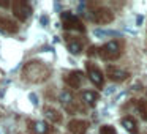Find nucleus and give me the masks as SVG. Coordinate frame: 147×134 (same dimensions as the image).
<instances>
[{"label": "nucleus", "mask_w": 147, "mask_h": 134, "mask_svg": "<svg viewBox=\"0 0 147 134\" xmlns=\"http://www.w3.org/2000/svg\"><path fill=\"white\" fill-rule=\"evenodd\" d=\"M106 74H108L109 79L117 80V82H122V80L128 79V73H127V71L120 70V68H117V66H112V65L106 66Z\"/></svg>", "instance_id": "7"}, {"label": "nucleus", "mask_w": 147, "mask_h": 134, "mask_svg": "<svg viewBox=\"0 0 147 134\" xmlns=\"http://www.w3.org/2000/svg\"><path fill=\"white\" fill-rule=\"evenodd\" d=\"M40 22H41L43 25H46V24H48V17H45V16H43L41 19H40Z\"/></svg>", "instance_id": "22"}, {"label": "nucleus", "mask_w": 147, "mask_h": 134, "mask_svg": "<svg viewBox=\"0 0 147 134\" xmlns=\"http://www.w3.org/2000/svg\"><path fill=\"white\" fill-rule=\"evenodd\" d=\"M122 126H123L128 133L138 134V125H136V121H134L131 117H125L123 120H122Z\"/></svg>", "instance_id": "12"}, {"label": "nucleus", "mask_w": 147, "mask_h": 134, "mask_svg": "<svg viewBox=\"0 0 147 134\" xmlns=\"http://www.w3.org/2000/svg\"><path fill=\"white\" fill-rule=\"evenodd\" d=\"M49 76V68L40 62H30L24 66V77L32 82H43Z\"/></svg>", "instance_id": "1"}, {"label": "nucleus", "mask_w": 147, "mask_h": 134, "mask_svg": "<svg viewBox=\"0 0 147 134\" xmlns=\"http://www.w3.org/2000/svg\"><path fill=\"white\" fill-rule=\"evenodd\" d=\"M119 35L117 32H114V30H93V36H96V38H105V36H115Z\"/></svg>", "instance_id": "16"}, {"label": "nucleus", "mask_w": 147, "mask_h": 134, "mask_svg": "<svg viewBox=\"0 0 147 134\" xmlns=\"http://www.w3.org/2000/svg\"><path fill=\"white\" fill-rule=\"evenodd\" d=\"M90 19L96 24H109V22L114 21V14H112V11L108 10V8H98V10L93 11Z\"/></svg>", "instance_id": "4"}, {"label": "nucleus", "mask_w": 147, "mask_h": 134, "mask_svg": "<svg viewBox=\"0 0 147 134\" xmlns=\"http://www.w3.org/2000/svg\"><path fill=\"white\" fill-rule=\"evenodd\" d=\"M60 101H62V104H68V103H71V95L68 92H63L60 95Z\"/></svg>", "instance_id": "19"}, {"label": "nucleus", "mask_w": 147, "mask_h": 134, "mask_svg": "<svg viewBox=\"0 0 147 134\" xmlns=\"http://www.w3.org/2000/svg\"><path fill=\"white\" fill-rule=\"evenodd\" d=\"M45 115L52 121V123H60V121H62V115L59 114V112L55 111L54 107H49V106H46V107H45Z\"/></svg>", "instance_id": "11"}, {"label": "nucleus", "mask_w": 147, "mask_h": 134, "mask_svg": "<svg viewBox=\"0 0 147 134\" xmlns=\"http://www.w3.org/2000/svg\"><path fill=\"white\" fill-rule=\"evenodd\" d=\"M68 51H70L71 54H79V52L82 51V46H81L79 41H70L68 43Z\"/></svg>", "instance_id": "17"}, {"label": "nucleus", "mask_w": 147, "mask_h": 134, "mask_svg": "<svg viewBox=\"0 0 147 134\" xmlns=\"http://www.w3.org/2000/svg\"><path fill=\"white\" fill-rule=\"evenodd\" d=\"M0 7L7 8V7H10V3H8V2H0Z\"/></svg>", "instance_id": "24"}, {"label": "nucleus", "mask_w": 147, "mask_h": 134, "mask_svg": "<svg viewBox=\"0 0 147 134\" xmlns=\"http://www.w3.org/2000/svg\"><path fill=\"white\" fill-rule=\"evenodd\" d=\"M29 99L32 101V104H33V106L38 104V96H36L35 93H30V95H29Z\"/></svg>", "instance_id": "20"}, {"label": "nucleus", "mask_w": 147, "mask_h": 134, "mask_svg": "<svg viewBox=\"0 0 147 134\" xmlns=\"http://www.w3.org/2000/svg\"><path fill=\"white\" fill-rule=\"evenodd\" d=\"M114 92H115V87L114 85H111V87H108V88H106V95H112Z\"/></svg>", "instance_id": "21"}, {"label": "nucleus", "mask_w": 147, "mask_h": 134, "mask_svg": "<svg viewBox=\"0 0 147 134\" xmlns=\"http://www.w3.org/2000/svg\"><path fill=\"white\" fill-rule=\"evenodd\" d=\"M18 24L13 22L11 19H8V17H3L0 16V32L3 33H16L18 32Z\"/></svg>", "instance_id": "9"}, {"label": "nucleus", "mask_w": 147, "mask_h": 134, "mask_svg": "<svg viewBox=\"0 0 147 134\" xmlns=\"http://www.w3.org/2000/svg\"><path fill=\"white\" fill-rule=\"evenodd\" d=\"M11 10H13V14L19 21L29 19V16L32 14V8H30V5L26 3V2H14V3L11 5Z\"/></svg>", "instance_id": "3"}, {"label": "nucleus", "mask_w": 147, "mask_h": 134, "mask_svg": "<svg viewBox=\"0 0 147 134\" xmlns=\"http://www.w3.org/2000/svg\"><path fill=\"white\" fill-rule=\"evenodd\" d=\"M62 21H63L65 29H74V30H79V32H84V25L81 24V21L74 14H71L70 11H63L62 13Z\"/></svg>", "instance_id": "5"}, {"label": "nucleus", "mask_w": 147, "mask_h": 134, "mask_svg": "<svg viewBox=\"0 0 147 134\" xmlns=\"http://www.w3.org/2000/svg\"><path fill=\"white\" fill-rule=\"evenodd\" d=\"M100 55L103 60H117L120 57V46L117 41H109L100 49Z\"/></svg>", "instance_id": "2"}, {"label": "nucleus", "mask_w": 147, "mask_h": 134, "mask_svg": "<svg viewBox=\"0 0 147 134\" xmlns=\"http://www.w3.org/2000/svg\"><path fill=\"white\" fill-rule=\"evenodd\" d=\"M136 24H138V25H141V24H142V16H138L136 17Z\"/></svg>", "instance_id": "23"}, {"label": "nucleus", "mask_w": 147, "mask_h": 134, "mask_svg": "<svg viewBox=\"0 0 147 134\" xmlns=\"http://www.w3.org/2000/svg\"><path fill=\"white\" fill-rule=\"evenodd\" d=\"M87 73H89V79L92 80L96 87H103V84H105V77H103L101 71H100L95 65L87 63Z\"/></svg>", "instance_id": "6"}, {"label": "nucleus", "mask_w": 147, "mask_h": 134, "mask_svg": "<svg viewBox=\"0 0 147 134\" xmlns=\"http://www.w3.org/2000/svg\"><path fill=\"white\" fill-rule=\"evenodd\" d=\"M81 96H82V99H84V101H86L89 106H93L96 101H98V98H100L98 93H96V92H92V90H86V92H82V95H81Z\"/></svg>", "instance_id": "13"}, {"label": "nucleus", "mask_w": 147, "mask_h": 134, "mask_svg": "<svg viewBox=\"0 0 147 134\" xmlns=\"http://www.w3.org/2000/svg\"><path fill=\"white\" fill-rule=\"evenodd\" d=\"M68 131L71 134H86L87 131V121L84 120H71L68 123Z\"/></svg>", "instance_id": "8"}, {"label": "nucleus", "mask_w": 147, "mask_h": 134, "mask_svg": "<svg viewBox=\"0 0 147 134\" xmlns=\"http://www.w3.org/2000/svg\"><path fill=\"white\" fill-rule=\"evenodd\" d=\"M136 109H138V114L141 115V118H142V120H147V101L139 99L138 104H136Z\"/></svg>", "instance_id": "15"}, {"label": "nucleus", "mask_w": 147, "mask_h": 134, "mask_svg": "<svg viewBox=\"0 0 147 134\" xmlns=\"http://www.w3.org/2000/svg\"><path fill=\"white\" fill-rule=\"evenodd\" d=\"M100 134H117L114 129V126H111V125H103L101 129H100Z\"/></svg>", "instance_id": "18"}, {"label": "nucleus", "mask_w": 147, "mask_h": 134, "mask_svg": "<svg viewBox=\"0 0 147 134\" xmlns=\"http://www.w3.org/2000/svg\"><path fill=\"white\" fill-rule=\"evenodd\" d=\"M33 131H35V134H48L49 126L45 121H35L33 123Z\"/></svg>", "instance_id": "14"}, {"label": "nucleus", "mask_w": 147, "mask_h": 134, "mask_svg": "<svg viewBox=\"0 0 147 134\" xmlns=\"http://www.w3.org/2000/svg\"><path fill=\"white\" fill-rule=\"evenodd\" d=\"M65 82L73 88H79V85L82 84V73L81 71H73L65 77Z\"/></svg>", "instance_id": "10"}]
</instances>
